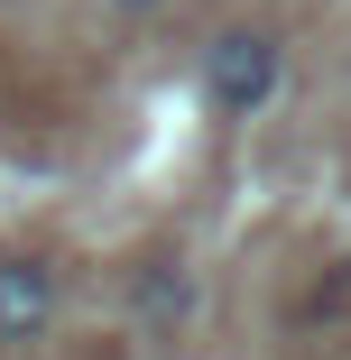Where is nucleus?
Listing matches in <instances>:
<instances>
[{
    "mask_svg": "<svg viewBox=\"0 0 351 360\" xmlns=\"http://www.w3.org/2000/svg\"><path fill=\"white\" fill-rule=\"evenodd\" d=\"M185 314H194V268L185 259H139L129 268V323L139 333H185Z\"/></svg>",
    "mask_w": 351,
    "mask_h": 360,
    "instance_id": "nucleus-3",
    "label": "nucleus"
},
{
    "mask_svg": "<svg viewBox=\"0 0 351 360\" xmlns=\"http://www.w3.org/2000/svg\"><path fill=\"white\" fill-rule=\"evenodd\" d=\"M46 323H56V268L28 259V250H10V259H0V351L37 342Z\"/></svg>",
    "mask_w": 351,
    "mask_h": 360,
    "instance_id": "nucleus-2",
    "label": "nucleus"
},
{
    "mask_svg": "<svg viewBox=\"0 0 351 360\" xmlns=\"http://www.w3.org/2000/svg\"><path fill=\"white\" fill-rule=\"evenodd\" d=\"M277 75H287V46H277L268 28H222L213 46H203V102H213V111H231V120L268 111Z\"/></svg>",
    "mask_w": 351,
    "mask_h": 360,
    "instance_id": "nucleus-1",
    "label": "nucleus"
},
{
    "mask_svg": "<svg viewBox=\"0 0 351 360\" xmlns=\"http://www.w3.org/2000/svg\"><path fill=\"white\" fill-rule=\"evenodd\" d=\"M102 10H111V19H158L167 0H102Z\"/></svg>",
    "mask_w": 351,
    "mask_h": 360,
    "instance_id": "nucleus-4",
    "label": "nucleus"
}]
</instances>
